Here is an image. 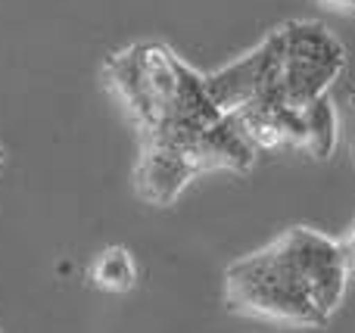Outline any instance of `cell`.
I'll use <instances>...</instances> for the list:
<instances>
[{
    "label": "cell",
    "mask_w": 355,
    "mask_h": 333,
    "mask_svg": "<svg viewBox=\"0 0 355 333\" xmlns=\"http://www.w3.org/2000/svg\"><path fill=\"white\" fill-rule=\"evenodd\" d=\"M346 69V47L324 22L290 19L234 62L206 75L221 112L250 106H306L331 93Z\"/></svg>",
    "instance_id": "cell-3"
},
{
    "label": "cell",
    "mask_w": 355,
    "mask_h": 333,
    "mask_svg": "<svg viewBox=\"0 0 355 333\" xmlns=\"http://www.w3.org/2000/svg\"><path fill=\"white\" fill-rule=\"evenodd\" d=\"M318 3L343 19H355V0H318Z\"/></svg>",
    "instance_id": "cell-9"
},
{
    "label": "cell",
    "mask_w": 355,
    "mask_h": 333,
    "mask_svg": "<svg viewBox=\"0 0 355 333\" xmlns=\"http://www.w3.org/2000/svg\"><path fill=\"white\" fill-rule=\"evenodd\" d=\"M340 240L296 224L225 268V305L256 321L327 327L346 296Z\"/></svg>",
    "instance_id": "cell-2"
},
{
    "label": "cell",
    "mask_w": 355,
    "mask_h": 333,
    "mask_svg": "<svg viewBox=\"0 0 355 333\" xmlns=\"http://www.w3.org/2000/svg\"><path fill=\"white\" fill-rule=\"evenodd\" d=\"M340 141H346L352 162H355V84H346L343 109H340Z\"/></svg>",
    "instance_id": "cell-7"
},
{
    "label": "cell",
    "mask_w": 355,
    "mask_h": 333,
    "mask_svg": "<svg viewBox=\"0 0 355 333\" xmlns=\"http://www.w3.org/2000/svg\"><path fill=\"white\" fill-rule=\"evenodd\" d=\"M103 81L141 131V141L190 150L202 172L243 174L256 165L259 150L218 109L206 75L168 44L137 41L112 53L103 62Z\"/></svg>",
    "instance_id": "cell-1"
},
{
    "label": "cell",
    "mask_w": 355,
    "mask_h": 333,
    "mask_svg": "<svg viewBox=\"0 0 355 333\" xmlns=\"http://www.w3.org/2000/svg\"><path fill=\"white\" fill-rule=\"evenodd\" d=\"M3 162H6V150L0 147V165H3Z\"/></svg>",
    "instance_id": "cell-10"
},
{
    "label": "cell",
    "mask_w": 355,
    "mask_h": 333,
    "mask_svg": "<svg viewBox=\"0 0 355 333\" xmlns=\"http://www.w3.org/2000/svg\"><path fill=\"white\" fill-rule=\"evenodd\" d=\"M200 174L206 172L200 168V162L193 159L190 150L175 147V143L144 141L141 156L135 162V172H131V181H135V193L144 203L168 209L187 190L190 181L200 178Z\"/></svg>",
    "instance_id": "cell-5"
},
{
    "label": "cell",
    "mask_w": 355,
    "mask_h": 333,
    "mask_svg": "<svg viewBox=\"0 0 355 333\" xmlns=\"http://www.w3.org/2000/svg\"><path fill=\"white\" fill-rule=\"evenodd\" d=\"M231 118L256 150H300L327 162L340 147V109L331 93L306 106H250Z\"/></svg>",
    "instance_id": "cell-4"
},
{
    "label": "cell",
    "mask_w": 355,
    "mask_h": 333,
    "mask_svg": "<svg viewBox=\"0 0 355 333\" xmlns=\"http://www.w3.org/2000/svg\"><path fill=\"white\" fill-rule=\"evenodd\" d=\"M91 284L103 293H131L137 284L135 255L125 246H106L91 265Z\"/></svg>",
    "instance_id": "cell-6"
},
{
    "label": "cell",
    "mask_w": 355,
    "mask_h": 333,
    "mask_svg": "<svg viewBox=\"0 0 355 333\" xmlns=\"http://www.w3.org/2000/svg\"><path fill=\"white\" fill-rule=\"evenodd\" d=\"M340 249H343V265H346V274L355 280V222L349 224L343 237H340Z\"/></svg>",
    "instance_id": "cell-8"
}]
</instances>
